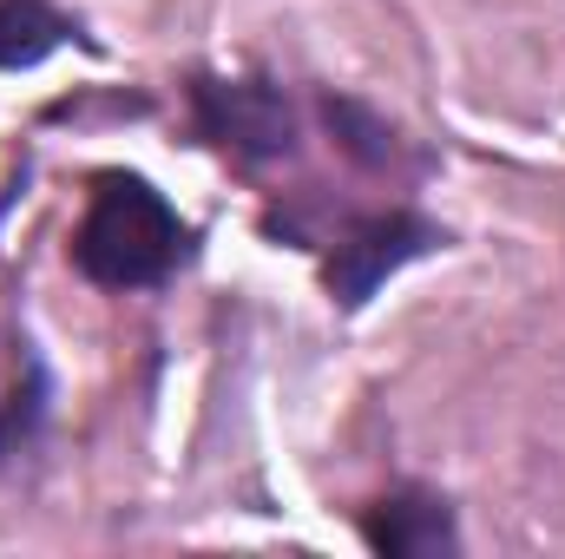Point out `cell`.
<instances>
[{
    "mask_svg": "<svg viewBox=\"0 0 565 559\" xmlns=\"http://www.w3.org/2000/svg\"><path fill=\"white\" fill-rule=\"evenodd\" d=\"M322 126H329V139L342 145L362 171H402V165H415V151L408 139L382 119V113H369L362 99H342V93H329L322 99Z\"/></svg>",
    "mask_w": 565,
    "mask_h": 559,
    "instance_id": "6",
    "label": "cell"
},
{
    "mask_svg": "<svg viewBox=\"0 0 565 559\" xmlns=\"http://www.w3.org/2000/svg\"><path fill=\"white\" fill-rule=\"evenodd\" d=\"M79 40V20L53 0H0V73H33Z\"/></svg>",
    "mask_w": 565,
    "mask_h": 559,
    "instance_id": "5",
    "label": "cell"
},
{
    "mask_svg": "<svg viewBox=\"0 0 565 559\" xmlns=\"http://www.w3.org/2000/svg\"><path fill=\"white\" fill-rule=\"evenodd\" d=\"M440 244H447V231L427 211H415V204L349 211L342 224L309 238V251L322 257V289L342 309H362L388 277H402L408 264H422L427 251H440Z\"/></svg>",
    "mask_w": 565,
    "mask_h": 559,
    "instance_id": "2",
    "label": "cell"
},
{
    "mask_svg": "<svg viewBox=\"0 0 565 559\" xmlns=\"http://www.w3.org/2000/svg\"><path fill=\"white\" fill-rule=\"evenodd\" d=\"M362 540H369V553H388V559L460 553V527H454V507H447L440 494H422V487L382 494V500L362 514Z\"/></svg>",
    "mask_w": 565,
    "mask_h": 559,
    "instance_id": "4",
    "label": "cell"
},
{
    "mask_svg": "<svg viewBox=\"0 0 565 559\" xmlns=\"http://www.w3.org/2000/svg\"><path fill=\"white\" fill-rule=\"evenodd\" d=\"M66 251L93 289L139 296V289H164L198 257V224L145 171L106 165V171H93V191H86V211H79Z\"/></svg>",
    "mask_w": 565,
    "mask_h": 559,
    "instance_id": "1",
    "label": "cell"
},
{
    "mask_svg": "<svg viewBox=\"0 0 565 559\" xmlns=\"http://www.w3.org/2000/svg\"><path fill=\"white\" fill-rule=\"evenodd\" d=\"M191 126L231 165H277L296 151V106L277 80H191Z\"/></svg>",
    "mask_w": 565,
    "mask_h": 559,
    "instance_id": "3",
    "label": "cell"
}]
</instances>
